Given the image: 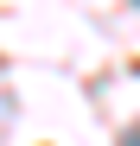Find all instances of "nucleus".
<instances>
[{
  "mask_svg": "<svg viewBox=\"0 0 140 146\" xmlns=\"http://www.w3.org/2000/svg\"><path fill=\"white\" fill-rule=\"evenodd\" d=\"M121 146H140V127H134V133H127V140H121Z\"/></svg>",
  "mask_w": 140,
  "mask_h": 146,
  "instance_id": "nucleus-1",
  "label": "nucleus"
}]
</instances>
